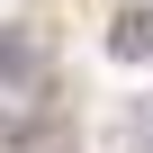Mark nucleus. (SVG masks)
I'll return each instance as SVG.
<instances>
[{
	"label": "nucleus",
	"instance_id": "f257e3e1",
	"mask_svg": "<svg viewBox=\"0 0 153 153\" xmlns=\"http://www.w3.org/2000/svg\"><path fill=\"white\" fill-rule=\"evenodd\" d=\"M36 99H45V36L0 27V117H36Z\"/></svg>",
	"mask_w": 153,
	"mask_h": 153
},
{
	"label": "nucleus",
	"instance_id": "f03ea898",
	"mask_svg": "<svg viewBox=\"0 0 153 153\" xmlns=\"http://www.w3.org/2000/svg\"><path fill=\"white\" fill-rule=\"evenodd\" d=\"M108 54L117 63H153V9H117L108 18Z\"/></svg>",
	"mask_w": 153,
	"mask_h": 153
},
{
	"label": "nucleus",
	"instance_id": "7ed1b4c3",
	"mask_svg": "<svg viewBox=\"0 0 153 153\" xmlns=\"http://www.w3.org/2000/svg\"><path fill=\"white\" fill-rule=\"evenodd\" d=\"M63 135L54 126H36V117H0V153H54Z\"/></svg>",
	"mask_w": 153,
	"mask_h": 153
}]
</instances>
